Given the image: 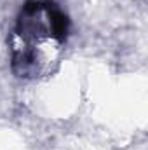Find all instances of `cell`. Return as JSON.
<instances>
[{
	"label": "cell",
	"instance_id": "1",
	"mask_svg": "<svg viewBox=\"0 0 148 150\" xmlns=\"http://www.w3.org/2000/svg\"><path fill=\"white\" fill-rule=\"evenodd\" d=\"M68 18L52 2L30 0L23 5L11 37L12 70L18 77L35 79L51 70L54 54L68 35Z\"/></svg>",
	"mask_w": 148,
	"mask_h": 150
}]
</instances>
